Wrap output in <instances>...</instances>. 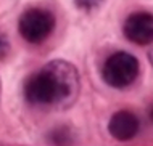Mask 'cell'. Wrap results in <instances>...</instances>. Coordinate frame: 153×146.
<instances>
[{
  "label": "cell",
  "mask_w": 153,
  "mask_h": 146,
  "mask_svg": "<svg viewBox=\"0 0 153 146\" xmlns=\"http://www.w3.org/2000/svg\"><path fill=\"white\" fill-rule=\"evenodd\" d=\"M81 80L76 68L68 61L55 60L32 74L24 85L26 100L32 104L66 108L76 101Z\"/></svg>",
  "instance_id": "obj_1"
},
{
  "label": "cell",
  "mask_w": 153,
  "mask_h": 146,
  "mask_svg": "<svg viewBox=\"0 0 153 146\" xmlns=\"http://www.w3.org/2000/svg\"><path fill=\"white\" fill-rule=\"evenodd\" d=\"M139 74V61L135 56L126 52L111 55L103 66V79L114 88L129 87Z\"/></svg>",
  "instance_id": "obj_2"
},
{
  "label": "cell",
  "mask_w": 153,
  "mask_h": 146,
  "mask_svg": "<svg viewBox=\"0 0 153 146\" xmlns=\"http://www.w3.org/2000/svg\"><path fill=\"white\" fill-rule=\"evenodd\" d=\"M19 34L29 44H40L52 34L55 27V18L50 11L42 8H31L19 18Z\"/></svg>",
  "instance_id": "obj_3"
},
{
  "label": "cell",
  "mask_w": 153,
  "mask_h": 146,
  "mask_svg": "<svg viewBox=\"0 0 153 146\" xmlns=\"http://www.w3.org/2000/svg\"><path fill=\"white\" fill-rule=\"evenodd\" d=\"M124 35L137 45H148L153 42V15L134 13L124 23Z\"/></svg>",
  "instance_id": "obj_4"
},
{
  "label": "cell",
  "mask_w": 153,
  "mask_h": 146,
  "mask_svg": "<svg viewBox=\"0 0 153 146\" xmlns=\"http://www.w3.org/2000/svg\"><path fill=\"white\" fill-rule=\"evenodd\" d=\"M139 127H140L139 119L135 117V114H132L129 111L114 112L108 122V132L111 133L113 138L119 141L132 140L137 135Z\"/></svg>",
  "instance_id": "obj_5"
},
{
  "label": "cell",
  "mask_w": 153,
  "mask_h": 146,
  "mask_svg": "<svg viewBox=\"0 0 153 146\" xmlns=\"http://www.w3.org/2000/svg\"><path fill=\"white\" fill-rule=\"evenodd\" d=\"M48 140L58 146H63V145H68L73 141V133L68 127H58V128H53L48 133Z\"/></svg>",
  "instance_id": "obj_6"
},
{
  "label": "cell",
  "mask_w": 153,
  "mask_h": 146,
  "mask_svg": "<svg viewBox=\"0 0 153 146\" xmlns=\"http://www.w3.org/2000/svg\"><path fill=\"white\" fill-rule=\"evenodd\" d=\"M103 0H74V3H76L77 8H81V10L84 11H90V10H95L97 7L102 5Z\"/></svg>",
  "instance_id": "obj_7"
},
{
  "label": "cell",
  "mask_w": 153,
  "mask_h": 146,
  "mask_svg": "<svg viewBox=\"0 0 153 146\" xmlns=\"http://www.w3.org/2000/svg\"><path fill=\"white\" fill-rule=\"evenodd\" d=\"M10 52V42H8V37L5 34L0 32V60L5 58Z\"/></svg>",
  "instance_id": "obj_8"
},
{
  "label": "cell",
  "mask_w": 153,
  "mask_h": 146,
  "mask_svg": "<svg viewBox=\"0 0 153 146\" xmlns=\"http://www.w3.org/2000/svg\"><path fill=\"white\" fill-rule=\"evenodd\" d=\"M148 58H150V63H152V66H153V52H150V55H148Z\"/></svg>",
  "instance_id": "obj_9"
},
{
  "label": "cell",
  "mask_w": 153,
  "mask_h": 146,
  "mask_svg": "<svg viewBox=\"0 0 153 146\" xmlns=\"http://www.w3.org/2000/svg\"><path fill=\"white\" fill-rule=\"evenodd\" d=\"M0 95H2V82H0Z\"/></svg>",
  "instance_id": "obj_10"
},
{
  "label": "cell",
  "mask_w": 153,
  "mask_h": 146,
  "mask_svg": "<svg viewBox=\"0 0 153 146\" xmlns=\"http://www.w3.org/2000/svg\"><path fill=\"white\" fill-rule=\"evenodd\" d=\"M152 119H153V112H152Z\"/></svg>",
  "instance_id": "obj_11"
}]
</instances>
